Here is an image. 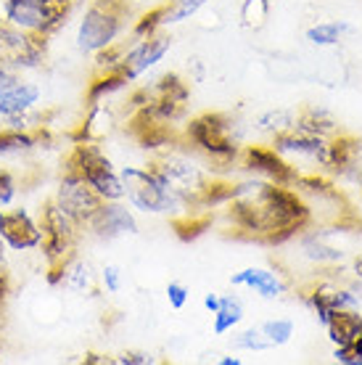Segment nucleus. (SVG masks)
Wrapping results in <instances>:
<instances>
[{
  "label": "nucleus",
  "mask_w": 362,
  "mask_h": 365,
  "mask_svg": "<svg viewBox=\"0 0 362 365\" xmlns=\"http://www.w3.org/2000/svg\"><path fill=\"white\" fill-rule=\"evenodd\" d=\"M227 217L246 236L283 244L307 228L309 207L289 182L249 180L233 188Z\"/></svg>",
  "instance_id": "obj_1"
},
{
  "label": "nucleus",
  "mask_w": 362,
  "mask_h": 365,
  "mask_svg": "<svg viewBox=\"0 0 362 365\" xmlns=\"http://www.w3.org/2000/svg\"><path fill=\"white\" fill-rule=\"evenodd\" d=\"M130 6L125 0H85L74 21V51L80 56H95L103 48L122 43L127 35Z\"/></svg>",
  "instance_id": "obj_2"
},
{
  "label": "nucleus",
  "mask_w": 362,
  "mask_h": 365,
  "mask_svg": "<svg viewBox=\"0 0 362 365\" xmlns=\"http://www.w3.org/2000/svg\"><path fill=\"white\" fill-rule=\"evenodd\" d=\"M0 128L27 133L48 130L43 85L35 80V74L0 69Z\"/></svg>",
  "instance_id": "obj_3"
},
{
  "label": "nucleus",
  "mask_w": 362,
  "mask_h": 365,
  "mask_svg": "<svg viewBox=\"0 0 362 365\" xmlns=\"http://www.w3.org/2000/svg\"><path fill=\"white\" fill-rule=\"evenodd\" d=\"M122 185H125V201L140 215H180L190 210L188 204L170 188L162 173L151 167H119Z\"/></svg>",
  "instance_id": "obj_4"
},
{
  "label": "nucleus",
  "mask_w": 362,
  "mask_h": 365,
  "mask_svg": "<svg viewBox=\"0 0 362 365\" xmlns=\"http://www.w3.org/2000/svg\"><path fill=\"white\" fill-rule=\"evenodd\" d=\"M66 167H72L74 173L98 193L100 201L125 199V185H122L119 167L111 162V156L103 151L98 140L74 138V146L66 154Z\"/></svg>",
  "instance_id": "obj_5"
},
{
  "label": "nucleus",
  "mask_w": 362,
  "mask_h": 365,
  "mask_svg": "<svg viewBox=\"0 0 362 365\" xmlns=\"http://www.w3.org/2000/svg\"><path fill=\"white\" fill-rule=\"evenodd\" d=\"M37 217H40V228H43L40 252H43L46 267L48 273H51V270H58L66 259H72L80 252V238L85 236V230L66 212L58 210L51 199L40 207Z\"/></svg>",
  "instance_id": "obj_6"
},
{
  "label": "nucleus",
  "mask_w": 362,
  "mask_h": 365,
  "mask_svg": "<svg viewBox=\"0 0 362 365\" xmlns=\"http://www.w3.org/2000/svg\"><path fill=\"white\" fill-rule=\"evenodd\" d=\"M188 143L212 162L225 165V162H236L241 154L236 138V125L233 119L217 111H204L199 117L188 122Z\"/></svg>",
  "instance_id": "obj_7"
},
{
  "label": "nucleus",
  "mask_w": 362,
  "mask_h": 365,
  "mask_svg": "<svg viewBox=\"0 0 362 365\" xmlns=\"http://www.w3.org/2000/svg\"><path fill=\"white\" fill-rule=\"evenodd\" d=\"M74 9H77L74 0H11L6 24L27 32V35L51 40L56 32L66 27Z\"/></svg>",
  "instance_id": "obj_8"
},
{
  "label": "nucleus",
  "mask_w": 362,
  "mask_h": 365,
  "mask_svg": "<svg viewBox=\"0 0 362 365\" xmlns=\"http://www.w3.org/2000/svg\"><path fill=\"white\" fill-rule=\"evenodd\" d=\"M154 167L162 173V178L170 182L177 196H180L188 207L201 204V196L212 182V175L193 159V156L182 154V151H167L154 162Z\"/></svg>",
  "instance_id": "obj_9"
},
{
  "label": "nucleus",
  "mask_w": 362,
  "mask_h": 365,
  "mask_svg": "<svg viewBox=\"0 0 362 365\" xmlns=\"http://www.w3.org/2000/svg\"><path fill=\"white\" fill-rule=\"evenodd\" d=\"M48 40L27 35L11 24H0V69L37 74L46 66Z\"/></svg>",
  "instance_id": "obj_10"
},
{
  "label": "nucleus",
  "mask_w": 362,
  "mask_h": 365,
  "mask_svg": "<svg viewBox=\"0 0 362 365\" xmlns=\"http://www.w3.org/2000/svg\"><path fill=\"white\" fill-rule=\"evenodd\" d=\"M172 51V37L164 35V29L154 32V35L133 37L125 46L122 61H119V72L125 74V80L130 85L138 83L143 74H148L151 69L164 61V56Z\"/></svg>",
  "instance_id": "obj_11"
},
{
  "label": "nucleus",
  "mask_w": 362,
  "mask_h": 365,
  "mask_svg": "<svg viewBox=\"0 0 362 365\" xmlns=\"http://www.w3.org/2000/svg\"><path fill=\"white\" fill-rule=\"evenodd\" d=\"M51 201H53L61 212H66L77 225H82V230H85V225L90 222V217L100 207L98 193L93 191L90 185L82 180L72 167H66V165H63L61 180H58V185H56Z\"/></svg>",
  "instance_id": "obj_12"
},
{
  "label": "nucleus",
  "mask_w": 362,
  "mask_h": 365,
  "mask_svg": "<svg viewBox=\"0 0 362 365\" xmlns=\"http://www.w3.org/2000/svg\"><path fill=\"white\" fill-rule=\"evenodd\" d=\"M0 241L14 255L40 252V244H43L40 217L32 215L27 207H19V204L0 207Z\"/></svg>",
  "instance_id": "obj_13"
},
{
  "label": "nucleus",
  "mask_w": 362,
  "mask_h": 365,
  "mask_svg": "<svg viewBox=\"0 0 362 365\" xmlns=\"http://www.w3.org/2000/svg\"><path fill=\"white\" fill-rule=\"evenodd\" d=\"M140 225H138L135 210L127 204L125 199L117 201H100V207L85 225V233L93 236L95 241H117L125 236H135Z\"/></svg>",
  "instance_id": "obj_14"
},
{
  "label": "nucleus",
  "mask_w": 362,
  "mask_h": 365,
  "mask_svg": "<svg viewBox=\"0 0 362 365\" xmlns=\"http://www.w3.org/2000/svg\"><path fill=\"white\" fill-rule=\"evenodd\" d=\"M241 167L246 173H252L259 180H272V182H289L296 178V170L286 162V156H281L272 146H244L241 148Z\"/></svg>",
  "instance_id": "obj_15"
},
{
  "label": "nucleus",
  "mask_w": 362,
  "mask_h": 365,
  "mask_svg": "<svg viewBox=\"0 0 362 365\" xmlns=\"http://www.w3.org/2000/svg\"><path fill=\"white\" fill-rule=\"evenodd\" d=\"M48 281L63 289V292L69 294H77V297H85V294H93L95 292V286H98V273L93 270L90 259H85V257L77 252L72 259H66L58 270H51L48 273Z\"/></svg>",
  "instance_id": "obj_16"
},
{
  "label": "nucleus",
  "mask_w": 362,
  "mask_h": 365,
  "mask_svg": "<svg viewBox=\"0 0 362 365\" xmlns=\"http://www.w3.org/2000/svg\"><path fill=\"white\" fill-rule=\"evenodd\" d=\"M230 286L233 289H249L262 299H281L286 294L283 278L270 267H244V270L230 275Z\"/></svg>",
  "instance_id": "obj_17"
},
{
  "label": "nucleus",
  "mask_w": 362,
  "mask_h": 365,
  "mask_svg": "<svg viewBox=\"0 0 362 365\" xmlns=\"http://www.w3.org/2000/svg\"><path fill=\"white\" fill-rule=\"evenodd\" d=\"M48 130L27 133V130L0 128V159H19V156L32 154L37 146H43Z\"/></svg>",
  "instance_id": "obj_18"
},
{
  "label": "nucleus",
  "mask_w": 362,
  "mask_h": 365,
  "mask_svg": "<svg viewBox=\"0 0 362 365\" xmlns=\"http://www.w3.org/2000/svg\"><path fill=\"white\" fill-rule=\"evenodd\" d=\"M328 336L336 347H349L362 336V312L360 310H338L326 326Z\"/></svg>",
  "instance_id": "obj_19"
},
{
  "label": "nucleus",
  "mask_w": 362,
  "mask_h": 365,
  "mask_svg": "<svg viewBox=\"0 0 362 365\" xmlns=\"http://www.w3.org/2000/svg\"><path fill=\"white\" fill-rule=\"evenodd\" d=\"M246 310H244V302L238 299L236 294H222L219 299V310L212 315V334L214 336H225L230 331H236L244 320Z\"/></svg>",
  "instance_id": "obj_20"
},
{
  "label": "nucleus",
  "mask_w": 362,
  "mask_h": 365,
  "mask_svg": "<svg viewBox=\"0 0 362 365\" xmlns=\"http://www.w3.org/2000/svg\"><path fill=\"white\" fill-rule=\"evenodd\" d=\"M209 0H170L156 9V19H159V27H172V24H180V21H188L199 14Z\"/></svg>",
  "instance_id": "obj_21"
},
{
  "label": "nucleus",
  "mask_w": 362,
  "mask_h": 365,
  "mask_svg": "<svg viewBox=\"0 0 362 365\" xmlns=\"http://www.w3.org/2000/svg\"><path fill=\"white\" fill-rule=\"evenodd\" d=\"M357 148H360V143L354 138H336V140H331L326 146V165L323 167H331L336 173H344V170H349L354 165Z\"/></svg>",
  "instance_id": "obj_22"
},
{
  "label": "nucleus",
  "mask_w": 362,
  "mask_h": 365,
  "mask_svg": "<svg viewBox=\"0 0 362 365\" xmlns=\"http://www.w3.org/2000/svg\"><path fill=\"white\" fill-rule=\"evenodd\" d=\"M254 128L275 138V135H281V133H286V130L296 128V114L289 109H267V111H262V114H257Z\"/></svg>",
  "instance_id": "obj_23"
},
{
  "label": "nucleus",
  "mask_w": 362,
  "mask_h": 365,
  "mask_svg": "<svg viewBox=\"0 0 362 365\" xmlns=\"http://www.w3.org/2000/svg\"><path fill=\"white\" fill-rule=\"evenodd\" d=\"M296 128L304 130V133H312V135L326 138L336 130V122L326 109H307L301 117H296Z\"/></svg>",
  "instance_id": "obj_24"
},
{
  "label": "nucleus",
  "mask_w": 362,
  "mask_h": 365,
  "mask_svg": "<svg viewBox=\"0 0 362 365\" xmlns=\"http://www.w3.org/2000/svg\"><path fill=\"white\" fill-rule=\"evenodd\" d=\"M349 24L344 21H320L315 27L307 29V40L312 46H336L344 32H349Z\"/></svg>",
  "instance_id": "obj_25"
},
{
  "label": "nucleus",
  "mask_w": 362,
  "mask_h": 365,
  "mask_svg": "<svg viewBox=\"0 0 362 365\" xmlns=\"http://www.w3.org/2000/svg\"><path fill=\"white\" fill-rule=\"evenodd\" d=\"M301 255L312 259V262H336V259H341V252L326 247L323 236H317V233L301 236Z\"/></svg>",
  "instance_id": "obj_26"
},
{
  "label": "nucleus",
  "mask_w": 362,
  "mask_h": 365,
  "mask_svg": "<svg viewBox=\"0 0 362 365\" xmlns=\"http://www.w3.org/2000/svg\"><path fill=\"white\" fill-rule=\"evenodd\" d=\"M259 331L264 334V339L270 341V347H283V344H289L291 336H294V320L289 318H272V320H264Z\"/></svg>",
  "instance_id": "obj_27"
},
{
  "label": "nucleus",
  "mask_w": 362,
  "mask_h": 365,
  "mask_svg": "<svg viewBox=\"0 0 362 365\" xmlns=\"http://www.w3.org/2000/svg\"><path fill=\"white\" fill-rule=\"evenodd\" d=\"M98 286L103 294H109V297H117L122 289H125V273H122V267L119 265H103L98 270Z\"/></svg>",
  "instance_id": "obj_28"
},
{
  "label": "nucleus",
  "mask_w": 362,
  "mask_h": 365,
  "mask_svg": "<svg viewBox=\"0 0 362 365\" xmlns=\"http://www.w3.org/2000/svg\"><path fill=\"white\" fill-rule=\"evenodd\" d=\"M236 349H244V352H267V349H272V347H270V341L264 339L262 331H259V326H257V329H246L238 334Z\"/></svg>",
  "instance_id": "obj_29"
},
{
  "label": "nucleus",
  "mask_w": 362,
  "mask_h": 365,
  "mask_svg": "<svg viewBox=\"0 0 362 365\" xmlns=\"http://www.w3.org/2000/svg\"><path fill=\"white\" fill-rule=\"evenodd\" d=\"M19 196V180L14 170H9L6 165H0V207H9L16 204Z\"/></svg>",
  "instance_id": "obj_30"
},
{
  "label": "nucleus",
  "mask_w": 362,
  "mask_h": 365,
  "mask_svg": "<svg viewBox=\"0 0 362 365\" xmlns=\"http://www.w3.org/2000/svg\"><path fill=\"white\" fill-rule=\"evenodd\" d=\"M167 302L172 310H185V304L190 302V289L180 281H170L167 283Z\"/></svg>",
  "instance_id": "obj_31"
},
{
  "label": "nucleus",
  "mask_w": 362,
  "mask_h": 365,
  "mask_svg": "<svg viewBox=\"0 0 362 365\" xmlns=\"http://www.w3.org/2000/svg\"><path fill=\"white\" fill-rule=\"evenodd\" d=\"M267 16V0H246L244 3V21L249 27H259Z\"/></svg>",
  "instance_id": "obj_32"
},
{
  "label": "nucleus",
  "mask_w": 362,
  "mask_h": 365,
  "mask_svg": "<svg viewBox=\"0 0 362 365\" xmlns=\"http://www.w3.org/2000/svg\"><path fill=\"white\" fill-rule=\"evenodd\" d=\"M111 363L117 365H151L156 363L151 352H140V349H127V352H119L117 357H111Z\"/></svg>",
  "instance_id": "obj_33"
},
{
  "label": "nucleus",
  "mask_w": 362,
  "mask_h": 365,
  "mask_svg": "<svg viewBox=\"0 0 362 365\" xmlns=\"http://www.w3.org/2000/svg\"><path fill=\"white\" fill-rule=\"evenodd\" d=\"M219 299H222V294H217V292H209V294H204V310L207 312H214L219 310Z\"/></svg>",
  "instance_id": "obj_34"
},
{
  "label": "nucleus",
  "mask_w": 362,
  "mask_h": 365,
  "mask_svg": "<svg viewBox=\"0 0 362 365\" xmlns=\"http://www.w3.org/2000/svg\"><path fill=\"white\" fill-rule=\"evenodd\" d=\"M241 363H244V360L236 355H219L217 357V365H241Z\"/></svg>",
  "instance_id": "obj_35"
},
{
  "label": "nucleus",
  "mask_w": 362,
  "mask_h": 365,
  "mask_svg": "<svg viewBox=\"0 0 362 365\" xmlns=\"http://www.w3.org/2000/svg\"><path fill=\"white\" fill-rule=\"evenodd\" d=\"M354 273H357V278H362V255L354 259Z\"/></svg>",
  "instance_id": "obj_36"
},
{
  "label": "nucleus",
  "mask_w": 362,
  "mask_h": 365,
  "mask_svg": "<svg viewBox=\"0 0 362 365\" xmlns=\"http://www.w3.org/2000/svg\"><path fill=\"white\" fill-rule=\"evenodd\" d=\"M74 3H85V0H74Z\"/></svg>",
  "instance_id": "obj_37"
}]
</instances>
